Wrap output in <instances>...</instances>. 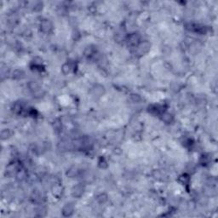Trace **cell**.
Returning a JSON list of instances; mask_svg holds the SVG:
<instances>
[{
    "mask_svg": "<svg viewBox=\"0 0 218 218\" xmlns=\"http://www.w3.org/2000/svg\"><path fill=\"white\" fill-rule=\"evenodd\" d=\"M128 43L131 46H137L140 43V36L137 33H132L130 34L127 38Z\"/></svg>",
    "mask_w": 218,
    "mask_h": 218,
    "instance_id": "8992f818",
    "label": "cell"
},
{
    "mask_svg": "<svg viewBox=\"0 0 218 218\" xmlns=\"http://www.w3.org/2000/svg\"><path fill=\"white\" fill-rule=\"evenodd\" d=\"M73 65L72 64L71 62H66L64 63L62 66V72L63 73V74H69L73 72Z\"/></svg>",
    "mask_w": 218,
    "mask_h": 218,
    "instance_id": "4fadbf2b",
    "label": "cell"
},
{
    "mask_svg": "<svg viewBox=\"0 0 218 218\" xmlns=\"http://www.w3.org/2000/svg\"><path fill=\"white\" fill-rule=\"evenodd\" d=\"M179 181L181 182L182 183L183 185L185 184H187L188 183V182H189V176L187 175H186V174H184V175H182L181 176H180L179 178Z\"/></svg>",
    "mask_w": 218,
    "mask_h": 218,
    "instance_id": "7402d4cb",
    "label": "cell"
},
{
    "mask_svg": "<svg viewBox=\"0 0 218 218\" xmlns=\"http://www.w3.org/2000/svg\"><path fill=\"white\" fill-rule=\"evenodd\" d=\"M62 212L63 216H66V217L71 216L73 214L74 212L73 204V203H66V205L63 206Z\"/></svg>",
    "mask_w": 218,
    "mask_h": 218,
    "instance_id": "5b68a950",
    "label": "cell"
},
{
    "mask_svg": "<svg viewBox=\"0 0 218 218\" xmlns=\"http://www.w3.org/2000/svg\"><path fill=\"white\" fill-rule=\"evenodd\" d=\"M151 46H152L151 43L147 41V40L140 42V43L136 46V52L140 55H144L148 54V52L150 51Z\"/></svg>",
    "mask_w": 218,
    "mask_h": 218,
    "instance_id": "6da1fadb",
    "label": "cell"
},
{
    "mask_svg": "<svg viewBox=\"0 0 218 218\" xmlns=\"http://www.w3.org/2000/svg\"><path fill=\"white\" fill-rule=\"evenodd\" d=\"M12 77L16 80H21V79H23L26 77V73L21 69H16L12 73Z\"/></svg>",
    "mask_w": 218,
    "mask_h": 218,
    "instance_id": "8fae6325",
    "label": "cell"
},
{
    "mask_svg": "<svg viewBox=\"0 0 218 218\" xmlns=\"http://www.w3.org/2000/svg\"><path fill=\"white\" fill-rule=\"evenodd\" d=\"M161 120L164 122L165 124H171L174 120V116L171 113L163 112L161 113Z\"/></svg>",
    "mask_w": 218,
    "mask_h": 218,
    "instance_id": "52a82bcc",
    "label": "cell"
},
{
    "mask_svg": "<svg viewBox=\"0 0 218 218\" xmlns=\"http://www.w3.org/2000/svg\"><path fill=\"white\" fill-rule=\"evenodd\" d=\"M39 27H40L41 32H43V33H45V34L51 33V32L53 31V24H52V22L50 20H42L40 24H39Z\"/></svg>",
    "mask_w": 218,
    "mask_h": 218,
    "instance_id": "7a4b0ae2",
    "label": "cell"
},
{
    "mask_svg": "<svg viewBox=\"0 0 218 218\" xmlns=\"http://www.w3.org/2000/svg\"><path fill=\"white\" fill-rule=\"evenodd\" d=\"M13 111L15 112L16 113H20L21 112V110H22V105H21V103H19V102H16L14 105H13Z\"/></svg>",
    "mask_w": 218,
    "mask_h": 218,
    "instance_id": "ffe728a7",
    "label": "cell"
},
{
    "mask_svg": "<svg viewBox=\"0 0 218 218\" xmlns=\"http://www.w3.org/2000/svg\"><path fill=\"white\" fill-rule=\"evenodd\" d=\"M43 4L42 2H39V1H35V2H32L30 3V8L32 9V11L35 12H39L43 9Z\"/></svg>",
    "mask_w": 218,
    "mask_h": 218,
    "instance_id": "9c48e42d",
    "label": "cell"
},
{
    "mask_svg": "<svg viewBox=\"0 0 218 218\" xmlns=\"http://www.w3.org/2000/svg\"><path fill=\"white\" fill-rule=\"evenodd\" d=\"M107 199H108V196L106 194H99L97 197H96V201H97L99 204H101V205L105 204V203L107 201Z\"/></svg>",
    "mask_w": 218,
    "mask_h": 218,
    "instance_id": "e0dca14e",
    "label": "cell"
},
{
    "mask_svg": "<svg viewBox=\"0 0 218 218\" xmlns=\"http://www.w3.org/2000/svg\"><path fill=\"white\" fill-rule=\"evenodd\" d=\"M28 88H29V90L31 91L32 93H33V95H35L36 93H38L39 91L41 90V88H40L39 83H37L36 81L29 82L28 83Z\"/></svg>",
    "mask_w": 218,
    "mask_h": 218,
    "instance_id": "ba28073f",
    "label": "cell"
},
{
    "mask_svg": "<svg viewBox=\"0 0 218 218\" xmlns=\"http://www.w3.org/2000/svg\"><path fill=\"white\" fill-rule=\"evenodd\" d=\"M16 179L18 180L19 182H22V181H24V180L27 177V171H26V170L21 169V168L19 169V170L17 171V172H16Z\"/></svg>",
    "mask_w": 218,
    "mask_h": 218,
    "instance_id": "7c38bea8",
    "label": "cell"
},
{
    "mask_svg": "<svg viewBox=\"0 0 218 218\" xmlns=\"http://www.w3.org/2000/svg\"><path fill=\"white\" fill-rule=\"evenodd\" d=\"M53 128L55 132H61L62 131V121L60 120L59 118L55 119L53 123Z\"/></svg>",
    "mask_w": 218,
    "mask_h": 218,
    "instance_id": "5bb4252c",
    "label": "cell"
},
{
    "mask_svg": "<svg viewBox=\"0 0 218 218\" xmlns=\"http://www.w3.org/2000/svg\"><path fill=\"white\" fill-rule=\"evenodd\" d=\"M105 93V87L103 85H99V84L95 85L92 87V89H91V94H92V96H96V97H101Z\"/></svg>",
    "mask_w": 218,
    "mask_h": 218,
    "instance_id": "3957f363",
    "label": "cell"
},
{
    "mask_svg": "<svg viewBox=\"0 0 218 218\" xmlns=\"http://www.w3.org/2000/svg\"><path fill=\"white\" fill-rule=\"evenodd\" d=\"M107 165H108V164H107V162L105 158L101 157L99 161H98V166L101 168V169H106V168H107Z\"/></svg>",
    "mask_w": 218,
    "mask_h": 218,
    "instance_id": "ac0fdd59",
    "label": "cell"
},
{
    "mask_svg": "<svg viewBox=\"0 0 218 218\" xmlns=\"http://www.w3.org/2000/svg\"><path fill=\"white\" fill-rule=\"evenodd\" d=\"M35 212L37 216H44L46 215V209L43 205H40L36 208Z\"/></svg>",
    "mask_w": 218,
    "mask_h": 218,
    "instance_id": "2e32d148",
    "label": "cell"
},
{
    "mask_svg": "<svg viewBox=\"0 0 218 218\" xmlns=\"http://www.w3.org/2000/svg\"><path fill=\"white\" fill-rule=\"evenodd\" d=\"M32 199L35 203H40L41 201V195L39 192H33L32 194Z\"/></svg>",
    "mask_w": 218,
    "mask_h": 218,
    "instance_id": "d6986e66",
    "label": "cell"
},
{
    "mask_svg": "<svg viewBox=\"0 0 218 218\" xmlns=\"http://www.w3.org/2000/svg\"><path fill=\"white\" fill-rule=\"evenodd\" d=\"M85 193V186L78 183L72 188V195L74 198H80Z\"/></svg>",
    "mask_w": 218,
    "mask_h": 218,
    "instance_id": "277c9868",
    "label": "cell"
},
{
    "mask_svg": "<svg viewBox=\"0 0 218 218\" xmlns=\"http://www.w3.org/2000/svg\"><path fill=\"white\" fill-rule=\"evenodd\" d=\"M66 175L69 177V178H74V177H77L79 175V171L77 167L75 166H73V167H70L67 171H66Z\"/></svg>",
    "mask_w": 218,
    "mask_h": 218,
    "instance_id": "30bf717a",
    "label": "cell"
},
{
    "mask_svg": "<svg viewBox=\"0 0 218 218\" xmlns=\"http://www.w3.org/2000/svg\"><path fill=\"white\" fill-rule=\"evenodd\" d=\"M1 139L4 140H7L9 139L10 136H11V131L9 130V129H4L2 131H1Z\"/></svg>",
    "mask_w": 218,
    "mask_h": 218,
    "instance_id": "9a60e30c",
    "label": "cell"
},
{
    "mask_svg": "<svg viewBox=\"0 0 218 218\" xmlns=\"http://www.w3.org/2000/svg\"><path fill=\"white\" fill-rule=\"evenodd\" d=\"M130 100L133 101V102H135V103H137V102H139V101H141V96L139 95V94H136V93H133L130 95Z\"/></svg>",
    "mask_w": 218,
    "mask_h": 218,
    "instance_id": "44dd1931",
    "label": "cell"
}]
</instances>
